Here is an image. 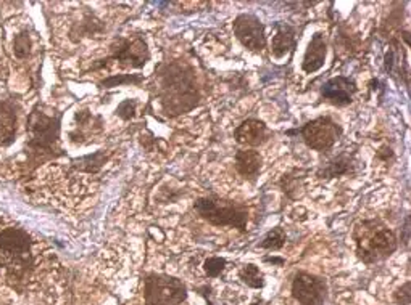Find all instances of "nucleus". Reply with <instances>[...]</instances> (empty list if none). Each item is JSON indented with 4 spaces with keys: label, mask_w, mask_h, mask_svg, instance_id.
Listing matches in <instances>:
<instances>
[{
    "label": "nucleus",
    "mask_w": 411,
    "mask_h": 305,
    "mask_svg": "<svg viewBox=\"0 0 411 305\" xmlns=\"http://www.w3.org/2000/svg\"><path fill=\"white\" fill-rule=\"evenodd\" d=\"M304 175L305 172H301V170H294V172L284 175L281 179L279 185L289 198L292 199L299 198L301 192H304V180H305Z\"/></svg>",
    "instance_id": "6ab92c4d"
},
{
    "label": "nucleus",
    "mask_w": 411,
    "mask_h": 305,
    "mask_svg": "<svg viewBox=\"0 0 411 305\" xmlns=\"http://www.w3.org/2000/svg\"><path fill=\"white\" fill-rule=\"evenodd\" d=\"M295 133L301 137L308 148L323 152L329 151L342 137V127L331 116H319L297 131H287V135H295Z\"/></svg>",
    "instance_id": "0eeeda50"
},
{
    "label": "nucleus",
    "mask_w": 411,
    "mask_h": 305,
    "mask_svg": "<svg viewBox=\"0 0 411 305\" xmlns=\"http://www.w3.org/2000/svg\"><path fill=\"white\" fill-rule=\"evenodd\" d=\"M326 55H328V45H326L324 35L321 33H316L311 38L310 44H308L301 70L306 74H313V72L319 71L324 66Z\"/></svg>",
    "instance_id": "4468645a"
},
{
    "label": "nucleus",
    "mask_w": 411,
    "mask_h": 305,
    "mask_svg": "<svg viewBox=\"0 0 411 305\" xmlns=\"http://www.w3.org/2000/svg\"><path fill=\"white\" fill-rule=\"evenodd\" d=\"M144 81V76L141 74H113L107 79H102L99 82L100 89H112L119 87V85H139Z\"/></svg>",
    "instance_id": "4be33fe9"
},
{
    "label": "nucleus",
    "mask_w": 411,
    "mask_h": 305,
    "mask_svg": "<svg viewBox=\"0 0 411 305\" xmlns=\"http://www.w3.org/2000/svg\"><path fill=\"white\" fill-rule=\"evenodd\" d=\"M0 259L15 277L28 273L33 267V238L24 228L0 230Z\"/></svg>",
    "instance_id": "39448f33"
},
{
    "label": "nucleus",
    "mask_w": 411,
    "mask_h": 305,
    "mask_svg": "<svg viewBox=\"0 0 411 305\" xmlns=\"http://www.w3.org/2000/svg\"><path fill=\"white\" fill-rule=\"evenodd\" d=\"M252 305H262V302H253Z\"/></svg>",
    "instance_id": "c85d7f7f"
},
{
    "label": "nucleus",
    "mask_w": 411,
    "mask_h": 305,
    "mask_svg": "<svg viewBox=\"0 0 411 305\" xmlns=\"http://www.w3.org/2000/svg\"><path fill=\"white\" fill-rule=\"evenodd\" d=\"M265 262H269V264H277V265H282L284 260L282 259H276V257H265Z\"/></svg>",
    "instance_id": "cd10ccee"
},
{
    "label": "nucleus",
    "mask_w": 411,
    "mask_h": 305,
    "mask_svg": "<svg viewBox=\"0 0 411 305\" xmlns=\"http://www.w3.org/2000/svg\"><path fill=\"white\" fill-rule=\"evenodd\" d=\"M226 265L228 260L225 257H210L205 260L203 270L207 273L208 278H218L223 272H225Z\"/></svg>",
    "instance_id": "b1692460"
},
{
    "label": "nucleus",
    "mask_w": 411,
    "mask_h": 305,
    "mask_svg": "<svg viewBox=\"0 0 411 305\" xmlns=\"http://www.w3.org/2000/svg\"><path fill=\"white\" fill-rule=\"evenodd\" d=\"M295 47V29L287 24H279L274 34L273 40H271V53L276 58H282Z\"/></svg>",
    "instance_id": "f3484780"
},
{
    "label": "nucleus",
    "mask_w": 411,
    "mask_h": 305,
    "mask_svg": "<svg viewBox=\"0 0 411 305\" xmlns=\"http://www.w3.org/2000/svg\"><path fill=\"white\" fill-rule=\"evenodd\" d=\"M136 108H137L136 100H124L121 101L119 106L117 108V114L123 121H131L136 116Z\"/></svg>",
    "instance_id": "393cba45"
},
{
    "label": "nucleus",
    "mask_w": 411,
    "mask_h": 305,
    "mask_svg": "<svg viewBox=\"0 0 411 305\" xmlns=\"http://www.w3.org/2000/svg\"><path fill=\"white\" fill-rule=\"evenodd\" d=\"M402 241L405 246H408V243H410V217L407 216L405 217V225H403V238H402Z\"/></svg>",
    "instance_id": "bb28decb"
},
{
    "label": "nucleus",
    "mask_w": 411,
    "mask_h": 305,
    "mask_svg": "<svg viewBox=\"0 0 411 305\" xmlns=\"http://www.w3.org/2000/svg\"><path fill=\"white\" fill-rule=\"evenodd\" d=\"M394 301L398 305H410L411 302V294H410V282L405 283L402 288H398L394 292Z\"/></svg>",
    "instance_id": "a878e982"
},
{
    "label": "nucleus",
    "mask_w": 411,
    "mask_h": 305,
    "mask_svg": "<svg viewBox=\"0 0 411 305\" xmlns=\"http://www.w3.org/2000/svg\"><path fill=\"white\" fill-rule=\"evenodd\" d=\"M271 137V132L263 121L260 119H247L234 131V138L239 145L244 146H262L268 142Z\"/></svg>",
    "instance_id": "f8f14e48"
},
{
    "label": "nucleus",
    "mask_w": 411,
    "mask_h": 305,
    "mask_svg": "<svg viewBox=\"0 0 411 305\" xmlns=\"http://www.w3.org/2000/svg\"><path fill=\"white\" fill-rule=\"evenodd\" d=\"M353 240L356 244V255L365 264H376V262L390 257L398 248L395 231L379 218H370V221L356 223Z\"/></svg>",
    "instance_id": "7ed1b4c3"
},
{
    "label": "nucleus",
    "mask_w": 411,
    "mask_h": 305,
    "mask_svg": "<svg viewBox=\"0 0 411 305\" xmlns=\"http://www.w3.org/2000/svg\"><path fill=\"white\" fill-rule=\"evenodd\" d=\"M286 241H287L286 230L282 227H276L265 235L263 240L258 243V248L268 249V251H279L284 244H286Z\"/></svg>",
    "instance_id": "412c9836"
},
{
    "label": "nucleus",
    "mask_w": 411,
    "mask_h": 305,
    "mask_svg": "<svg viewBox=\"0 0 411 305\" xmlns=\"http://www.w3.org/2000/svg\"><path fill=\"white\" fill-rule=\"evenodd\" d=\"M107 161H108V152L100 150L94 152V155H87V156L78 157V160L71 161V167L80 170V172L92 175L99 172Z\"/></svg>",
    "instance_id": "a211bd4d"
},
{
    "label": "nucleus",
    "mask_w": 411,
    "mask_h": 305,
    "mask_svg": "<svg viewBox=\"0 0 411 305\" xmlns=\"http://www.w3.org/2000/svg\"><path fill=\"white\" fill-rule=\"evenodd\" d=\"M62 113L44 105H36L28 118V150L36 157L62 156L60 148V131H62Z\"/></svg>",
    "instance_id": "f03ea898"
},
{
    "label": "nucleus",
    "mask_w": 411,
    "mask_h": 305,
    "mask_svg": "<svg viewBox=\"0 0 411 305\" xmlns=\"http://www.w3.org/2000/svg\"><path fill=\"white\" fill-rule=\"evenodd\" d=\"M234 167L244 179L255 182L262 170V156L255 150H239L234 156Z\"/></svg>",
    "instance_id": "dca6fc26"
},
{
    "label": "nucleus",
    "mask_w": 411,
    "mask_h": 305,
    "mask_svg": "<svg viewBox=\"0 0 411 305\" xmlns=\"http://www.w3.org/2000/svg\"><path fill=\"white\" fill-rule=\"evenodd\" d=\"M160 84L159 95L163 111L168 116H179L198 105L201 92H198L193 72L184 65L171 63L163 66L159 71Z\"/></svg>",
    "instance_id": "f257e3e1"
},
{
    "label": "nucleus",
    "mask_w": 411,
    "mask_h": 305,
    "mask_svg": "<svg viewBox=\"0 0 411 305\" xmlns=\"http://www.w3.org/2000/svg\"><path fill=\"white\" fill-rule=\"evenodd\" d=\"M292 297L300 305H324L328 284L316 274L299 272L292 282Z\"/></svg>",
    "instance_id": "1a4fd4ad"
},
{
    "label": "nucleus",
    "mask_w": 411,
    "mask_h": 305,
    "mask_svg": "<svg viewBox=\"0 0 411 305\" xmlns=\"http://www.w3.org/2000/svg\"><path fill=\"white\" fill-rule=\"evenodd\" d=\"M193 211L201 216L205 222L213 227H233L239 231L247 230L249 222V207L237 201L225 199L215 194L202 196L193 203Z\"/></svg>",
    "instance_id": "20e7f679"
},
{
    "label": "nucleus",
    "mask_w": 411,
    "mask_h": 305,
    "mask_svg": "<svg viewBox=\"0 0 411 305\" xmlns=\"http://www.w3.org/2000/svg\"><path fill=\"white\" fill-rule=\"evenodd\" d=\"M356 170V164L353 156L350 152H341L329 160L318 169L316 175L319 179H337V177H343V175H353Z\"/></svg>",
    "instance_id": "2eb2a0df"
},
{
    "label": "nucleus",
    "mask_w": 411,
    "mask_h": 305,
    "mask_svg": "<svg viewBox=\"0 0 411 305\" xmlns=\"http://www.w3.org/2000/svg\"><path fill=\"white\" fill-rule=\"evenodd\" d=\"M31 47H33V42H31V35H29L28 30H23V33L15 35L14 53L18 60L28 58L29 53H31Z\"/></svg>",
    "instance_id": "5701e85b"
},
{
    "label": "nucleus",
    "mask_w": 411,
    "mask_h": 305,
    "mask_svg": "<svg viewBox=\"0 0 411 305\" xmlns=\"http://www.w3.org/2000/svg\"><path fill=\"white\" fill-rule=\"evenodd\" d=\"M18 131L16 105L11 100L0 101V146H10L15 142Z\"/></svg>",
    "instance_id": "ddd939ff"
},
{
    "label": "nucleus",
    "mask_w": 411,
    "mask_h": 305,
    "mask_svg": "<svg viewBox=\"0 0 411 305\" xmlns=\"http://www.w3.org/2000/svg\"><path fill=\"white\" fill-rule=\"evenodd\" d=\"M356 94V84L353 79L346 76H337L324 82L321 87V96L334 106H347L353 101Z\"/></svg>",
    "instance_id": "9b49d317"
},
{
    "label": "nucleus",
    "mask_w": 411,
    "mask_h": 305,
    "mask_svg": "<svg viewBox=\"0 0 411 305\" xmlns=\"http://www.w3.org/2000/svg\"><path fill=\"white\" fill-rule=\"evenodd\" d=\"M187 288L181 279L165 273H147L144 278L145 305H179L186 301Z\"/></svg>",
    "instance_id": "423d86ee"
},
{
    "label": "nucleus",
    "mask_w": 411,
    "mask_h": 305,
    "mask_svg": "<svg viewBox=\"0 0 411 305\" xmlns=\"http://www.w3.org/2000/svg\"><path fill=\"white\" fill-rule=\"evenodd\" d=\"M234 34L242 45L253 52H262L266 47L263 23L255 15L242 13L234 20Z\"/></svg>",
    "instance_id": "9d476101"
},
{
    "label": "nucleus",
    "mask_w": 411,
    "mask_h": 305,
    "mask_svg": "<svg viewBox=\"0 0 411 305\" xmlns=\"http://www.w3.org/2000/svg\"><path fill=\"white\" fill-rule=\"evenodd\" d=\"M112 55L105 60H99L100 63L92 65V70H99L105 66L108 61H118L123 66H131V68H142L150 60L149 47L142 38H136L132 40L118 39L112 47Z\"/></svg>",
    "instance_id": "6e6552de"
},
{
    "label": "nucleus",
    "mask_w": 411,
    "mask_h": 305,
    "mask_svg": "<svg viewBox=\"0 0 411 305\" xmlns=\"http://www.w3.org/2000/svg\"><path fill=\"white\" fill-rule=\"evenodd\" d=\"M239 278L242 283L252 289H262L265 286V277L255 264H247L239 270Z\"/></svg>",
    "instance_id": "aec40b11"
}]
</instances>
